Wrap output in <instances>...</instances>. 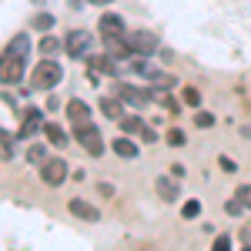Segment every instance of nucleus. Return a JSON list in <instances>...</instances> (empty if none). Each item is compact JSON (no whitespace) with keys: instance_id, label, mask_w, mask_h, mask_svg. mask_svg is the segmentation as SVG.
Listing matches in <instances>:
<instances>
[{"instance_id":"c85d7f7f","label":"nucleus","mask_w":251,"mask_h":251,"mask_svg":"<svg viewBox=\"0 0 251 251\" xmlns=\"http://www.w3.org/2000/svg\"><path fill=\"white\" fill-rule=\"evenodd\" d=\"M137 137H144L148 144H151V141H157V134H154V131H151V127H141V134H137Z\"/></svg>"},{"instance_id":"aec40b11","label":"nucleus","mask_w":251,"mask_h":251,"mask_svg":"<svg viewBox=\"0 0 251 251\" xmlns=\"http://www.w3.org/2000/svg\"><path fill=\"white\" fill-rule=\"evenodd\" d=\"M107 54H111V57H127L131 50H127V44L121 37V40H107Z\"/></svg>"},{"instance_id":"cd10ccee","label":"nucleus","mask_w":251,"mask_h":251,"mask_svg":"<svg viewBox=\"0 0 251 251\" xmlns=\"http://www.w3.org/2000/svg\"><path fill=\"white\" fill-rule=\"evenodd\" d=\"M225 208H228V214H234V218H238V214L245 211V208H241V204H238V198H231V201H228V204H225Z\"/></svg>"},{"instance_id":"dca6fc26","label":"nucleus","mask_w":251,"mask_h":251,"mask_svg":"<svg viewBox=\"0 0 251 251\" xmlns=\"http://www.w3.org/2000/svg\"><path fill=\"white\" fill-rule=\"evenodd\" d=\"M114 154L117 157H137V148H134V141H127V137H114Z\"/></svg>"},{"instance_id":"423d86ee","label":"nucleus","mask_w":251,"mask_h":251,"mask_svg":"<svg viewBox=\"0 0 251 251\" xmlns=\"http://www.w3.org/2000/svg\"><path fill=\"white\" fill-rule=\"evenodd\" d=\"M40 177H44V184H50V188H57L67 181V161L64 157H47L44 164H40Z\"/></svg>"},{"instance_id":"f257e3e1","label":"nucleus","mask_w":251,"mask_h":251,"mask_svg":"<svg viewBox=\"0 0 251 251\" xmlns=\"http://www.w3.org/2000/svg\"><path fill=\"white\" fill-rule=\"evenodd\" d=\"M27 54H30V37H27V34H17V37L10 40V47L0 54V84L14 87V84L24 80Z\"/></svg>"},{"instance_id":"1a4fd4ad","label":"nucleus","mask_w":251,"mask_h":251,"mask_svg":"<svg viewBox=\"0 0 251 251\" xmlns=\"http://www.w3.org/2000/svg\"><path fill=\"white\" fill-rule=\"evenodd\" d=\"M87 71H97V74H104V77H114L117 64H114L111 54H91V57H87Z\"/></svg>"},{"instance_id":"c756f323","label":"nucleus","mask_w":251,"mask_h":251,"mask_svg":"<svg viewBox=\"0 0 251 251\" xmlns=\"http://www.w3.org/2000/svg\"><path fill=\"white\" fill-rule=\"evenodd\" d=\"M91 3H97V7H107V3H114V0H91Z\"/></svg>"},{"instance_id":"4468645a","label":"nucleus","mask_w":251,"mask_h":251,"mask_svg":"<svg viewBox=\"0 0 251 251\" xmlns=\"http://www.w3.org/2000/svg\"><path fill=\"white\" fill-rule=\"evenodd\" d=\"M44 134H47V141H50L54 148H67V141H71V137H67V131L60 127L57 121H44Z\"/></svg>"},{"instance_id":"ddd939ff","label":"nucleus","mask_w":251,"mask_h":251,"mask_svg":"<svg viewBox=\"0 0 251 251\" xmlns=\"http://www.w3.org/2000/svg\"><path fill=\"white\" fill-rule=\"evenodd\" d=\"M67 121L71 124H87L91 121V104H84V100H67Z\"/></svg>"},{"instance_id":"4be33fe9","label":"nucleus","mask_w":251,"mask_h":251,"mask_svg":"<svg viewBox=\"0 0 251 251\" xmlns=\"http://www.w3.org/2000/svg\"><path fill=\"white\" fill-rule=\"evenodd\" d=\"M184 104L201 107V91H198V87H184Z\"/></svg>"},{"instance_id":"7ed1b4c3","label":"nucleus","mask_w":251,"mask_h":251,"mask_svg":"<svg viewBox=\"0 0 251 251\" xmlns=\"http://www.w3.org/2000/svg\"><path fill=\"white\" fill-rule=\"evenodd\" d=\"M74 137H77V144L91 157H100V154H104V137H100V131H97L91 121H87V124H74Z\"/></svg>"},{"instance_id":"9b49d317","label":"nucleus","mask_w":251,"mask_h":251,"mask_svg":"<svg viewBox=\"0 0 251 251\" xmlns=\"http://www.w3.org/2000/svg\"><path fill=\"white\" fill-rule=\"evenodd\" d=\"M154 188H157V198L161 201H177V194H181V184L174 181V177H168V174H161V177H154Z\"/></svg>"},{"instance_id":"5701e85b","label":"nucleus","mask_w":251,"mask_h":251,"mask_svg":"<svg viewBox=\"0 0 251 251\" xmlns=\"http://www.w3.org/2000/svg\"><path fill=\"white\" fill-rule=\"evenodd\" d=\"M34 27H37V30H50V27H54V17H50V14H37V17H34Z\"/></svg>"},{"instance_id":"9d476101","label":"nucleus","mask_w":251,"mask_h":251,"mask_svg":"<svg viewBox=\"0 0 251 251\" xmlns=\"http://www.w3.org/2000/svg\"><path fill=\"white\" fill-rule=\"evenodd\" d=\"M37 127H44V114H40V107H27V111L20 114V137H30Z\"/></svg>"},{"instance_id":"bb28decb","label":"nucleus","mask_w":251,"mask_h":251,"mask_svg":"<svg viewBox=\"0 0 251 251\" xmlns=\"http://www.w3.org/2000/svg\"><path fill=\"white\" fill-rule=\"evenodd\" d=\"M27 157H30L34 164H37V161H40V164L47 161V154H44V148H40V144H34V148H30V154H27Z\"/></svg>"},{"instance_id":"a878e982","label":"nucleus","mask_w":251,"mask_h":251,"mask_svg":"<svg viewBox=\"0 0 251 251\" xmlns=\"http://www.w3.org/2000/svg\"><path fill=\"white\" fill-rule=\"evenodd\" d=\"M181 214H184V218H198V214H201V201H188V204L181 208Z\"/></svg>"},{"instance_id":"39448f33","label":"nucleus","mask_w":251,"mask_h":251,"mask_svg":"<svg viewBox=\"0 0 251 251\" xmlns=\"http://www.w3.org/2000/svg\"><path fill=\"white\" fill-rule=\"evenodd\" d=\"M64 50H67V57H87V50H91V30H84V27L67 30Z\"/></svg>"},{"instance_id":"a211bd4d","label":"nucleus","mask_w":251,"mask_h":251,"mask_svg":"<svg viewBox=\"0 0 251 251\" xmlns=\"http://www.w3.org/2000/svg\"><path fill=\"white\" fill-rule=\"evenodd\" d=\"M37 47L44 50V54H47V57H54V54H57L60 47H64V40H57V37H44V40L37 44Z\"/></svg>"},{"instance_id":"2f4dec72","label":"nucleus","mask_w":251,"mask_h":251,"mask_svg":"<svg viewBox=\"0 0 251 251\" xmlns=\"http://www.w3.org/2000/svg\"><path fill=\"white\" fill-rule=\"evenodd\" d=\"M245 251H251V248H245Z\"/></svg>"},{"instance_id":"412c9836","label":"nucleus","mask_w":251,"mask_h":251,"mask_svg":"<svg viewBox=\"0 0 251 251\" xmlns=\"http://www.w3.org/2000/svg\"><path fill=\"white\" fill-rule=\"evenodd\" d=\"M194 124L208 131V127H214V114H208V111H198V114H194Z\"/></svg>"},{"instance_id":"2eb2a0df","label":"nucleus","mask_w":251,"mask_h":251,"mask_svg":"<svg viewBox=\"0 0 251 251\" xmlns=\"http://www.w3.org/2000/svg\"><path fill=\"white\" fill-rule=\"evenodd\" d=\"M100 111L111 117V121H121V117H124V100H121V97H114V94L100 97Z\"/></svg>"},{"instance_id":"6ab92c4d","label":"nucleus","mask_w":251,"mask_h":251,"mask_svg":"<svg viewBox=\"0 0 251 251\" xmlns=\"http://www.w3.org/2000/svg\"><path fill=\"white\" fill-rule=\"evenodd\" d=\"M234 198H238V204H241L245 211H251V184H238Z\"/></svg>"},{"instance_id":"7c9ffc66","label":"nucleus","mask_w":251,"mask_h":251,"mask_svg":"<svg viewBox=\"0 0 251 251\" xmlns=\"http://www.w3.org/2000/svg\"><path fill=\"white\" fill-rule=\"evenodd\" d=\"M0 141H3V144H10V141H7V134H3V131H0Z\"/></svg>"},{"instance_id":"0eeeda50","label":"nucleus","mask_w":251,"mask_h":251,"mask_svg":"<svg viewBox=\"0 0 251 251\" xmlns=\"http://www.w3.org/2000/svg\"><path fill=\"white\" fill-rule=\"evenodd\" d=\"M97 30H100V37H104V40H121L124 34H127L124 17H117V14H104V17L97 20Z\"/></svg>"},{"instance_id":"6e6552de","label":"nucleus","mask_w":251,"mask_h":251,"mask_svg":"<svg viewBox=\"0 0 251 251\" xmlns=\"http://www.w3.org/2000/svg\"><path fill=\"white\" fill-rule=\"evenodd\" d=\"M114 97H121V100L131 104V107H144V104L151 100V91H141V87H134V84H117Z\"/></svg>"},{"instance_id":"f8f14e48","label":"nucleus","mask_w":251,"mask_h":251,"mask_svg":"<svg viewBox=\"0 0 251 251\" xmlns=\"http://www.w3.org/2000/svg\"><path fill=\"white\" fill-rule=\"evenodd\" d=\"M67 208H71V214H74V218H80V221H97V218H100V211H97L91 201H84V198H74Z\"/></svg>"},{"instance_id":"f03ea898","label":"nucleus","mask_w":251,"mask_h":251,"mask_svg":"<svg viewBox=\"0 0 251 251\" xmlns=\"http://www.w3.org/2000/svg\"><path fill=\"white\" fill-rule=\"evenodd\" d=\"M60 77H64V71H60L57 60H37V67L30 71V87L34 91H50V87H57Z\"/></svg>"},{"instance_id":"f3484780","label":"nucleus","mask_w":251,"mask_h":251,"mask_svg":"<svg viewBox=\"0 0 251 251\" xmlns=\"http://www.w3.org/2000/svg\"><path fill=\"white\" fill-rule=\"evenodd\" d=\"M117 124H121V131H124V134H141V127H144V121H141V117H121V121H117Z\"/></svg>"},{"instance_id":"b1692460","label":"nucleus","mask_w":251,"mask_h":251,"mask_svg":"<svg viewBox=\"0 0 251 251\" xmlns=\"http://www.w3.org/2000/svg\"><path fill=\"white\" fill-rule=\"evenodd\" d=\"M211 251H231V238H228V234H218L214 245H211Z\"/></svg>"},{"instance_id":"393cba45","label":"nucleus","mask_w":251,"mask_h":251,"mask_svg":"<svg viewBox=\"0 0 251 251\" xmlns=\"http://www.w3.org/2000/svg\"><path fill=\"white\" fill-rule=\"evenodd\" d=\"M168 144L181 148V144H184V131H181V127H171V131H168Z\"/></svg>"},{"instance_id":"20e7f679","label":"nucleus","mask_w":251,"mask_h":251,"mask_svg":"<svg viewBox=\"0 0 251 251\" xmlns=\"http://www.w3.org/2000/svg\"><path fill=\"white\" fill-rule=\"evenodd\" d=\"M124 44H127L131 54H144V57L157 50V37L151 30H127V34H124Z\"/></svg>"}]
</instances>
